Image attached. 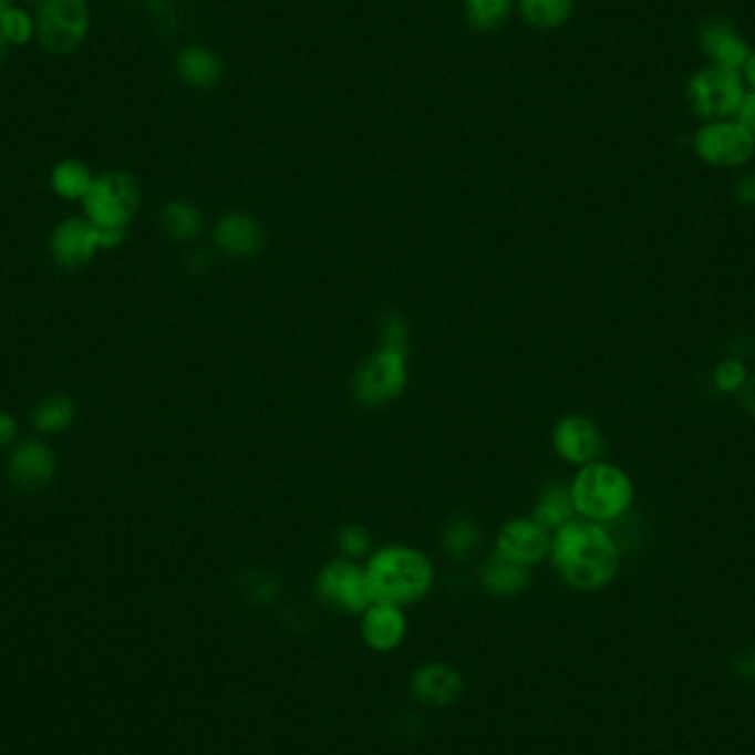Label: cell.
I'll return each mask as SVG.
<instances>
[{
  "instance_id": "83f0119b",
  "label": "cell",
  "mask_w": 755,
  "mask_h": 755,
  "mask_svg": "<svg viewBox=\"0 0 755 755\" xmlns=\"http://www.w3.org/2000/svg\"><path fill=\"white\" fill-rule=\"evenodd\" d=\"M337 541H339V550L343 552V557L352 559V561L365 557L372 550L370 532L363 526H356V524L341 528Z\"/></svg>"
},
{
  "instance_id": "d6986e66",
  "label": "cell",
  "mask_w": 755,
  "mask_h": 755,
  "mask_svg": "<svg viewBox=\"0 0 755 755\" xmlns=\"http://www.w3.org/2000/svg\"><path fill=\"white\" fill-rule=\"evenodd\" d=\"M177 69H179V75L188 84L199 86V89H210L221 77L219 58L210 49L197 46V44L182 49L177 58Z\"/></svg>"
},
{
  "instance_id": "e575fe53",
  "label": "cell",
  "mask_w": 755,
  "mask_h": 755,
  "mask_svg": "<svg viewBox=\"0 0 755 755\" xmlns=\"http://www.w3.org/2000/svg\"><path fill=\"white\" fill-rule=\"evenodd\" d=\"M741 402H743V408L755 420V377H747V382L743 384Z\"/></svg>"
},
{
  "instance_id": "8fae6325",
  "label": "cell",
  "mask_w": 755,
  "mask_h": 755,
  "mask_svg": "<svg viewBox=\"0 0 755 755\" xmlns=\"http://www.w3.org/2000/svg\"><path fill=\"white\" fill-rule=\"evenodd\" d=\"M550 552V532L532 517L510 519L501 526L495 544V555L517 566L530 568Z\"/></svg>"
},
{
  "instance_id": "836d02e7",
  "label": "cell",
  "mask_w": 755,
  "mask_h": 755,
  "mask_svg": "<svg viewBox=\"0 0 755 755\" xmlns=\"http://www.w3.org/2000/svg\"><path fill=\"white\" fill-rule=\"evenodd\" d=\"M734 672L747 681H755V650L747 652V654H741L734 661Z\"/></svg>"
},
{
  "instance_id": "2e32d148",
  "label": "cell",
  "mask_w": 755,
  "mask_h": 755,
  "mask_svg": "<svg viewBox=\"0 0 755 755\" xmlns=\"http://www.w3.org/2000/svg\"><path fill=\"white\" fill-rule=\"evenodd\" d=\"M363 639L376 652H391L400 645L406 632V619L400 606L374 601L363 612Z\"/></svg>"
},
{
  "instance_id": "3957f363",
  "label": "cell",
  "mask_w": 755,
  "mask_h": 755,
  "mask_svg": "<svg viewBox=\"0 0 755 755\" xmlns=\"http://www.w3.org/2000/svg\"><path fill=\"white\" fill-rule=\"evenodd\" d=\"M570 493L577 515L597 524L621 517L634 499L632 479L619 466L603 462H590L581 466V470L575 475Z\"/></svg>"
},
{
  "instance_id": "f35d334b",
  "label": "cell",
  "mask_w": 755,
  "mask_h": 755,
  "mask_svg": "<svg viewBox=\"0 0 755 755\" xmlns=\"http://www.w3.org/2000/svg\"><path fill=\"white\" fill-rule=\"evenodd\" d=\"M29 2H33V0H29ZM38 2H40V0H38Z\"/></svg>"
},
{
  "instance_id": "cb8c5ba5",
  "label": "cell",
  "mask_w": 755,
  "mask_h": 755,
  "mask_svg": "<svg viewBox=\"0 0 755 755\" xmlns=\"http://www.w3.org/2000/svg\"><path fill=\"white\" fill-rule=\"evenodd\" d=\"M479 544H482V532L473 519H453L446 526L444 537H442L444 550L457 561L470 559L475 550L479 548Z\"/></svg>"
},
{
  "instance_id": "5b68a950",
  "label": "cell",
  "mask_w": 755,
  "mask_h": 755,
  "mask_svg": "<svg viewBox=\"0 0 755 755\" xmlns=\"http://www.w3.org/2000/svg\"><path fill=\"white\" fill-rule=\"evenodd\" d=\"M139 201L142 195L135 177L122 170L93 179V186L82 199L86 219L111 230H124L139 210Z\"/></svg>"
},
{
  "instance_id": "ac0fdd59",
  "label": "cell",
  "mask_w": 755,
  "mask_h": 755,
  "mask_svg": "<svg viewBox=\"0 0 755 755\" xmlns=\"http://www.w3.org/2000/svg\"><path fill=\"white\" fill-rule=\"evenodd\" d=\"M575 515H577V508L572 501L570 486H563V484H550L541 493V497L532 510V519L539 526H544L548 532L559 530L570 519H575Z\"/></svg>"
},
{
  "instance_id": "f546056e",
  "label": "cell",
  "mask_w": 755,
  "mask_h": 755,
  "mask_svg": "<svg viewBox=\"0 0 755 755\" xmlns=\"http://www.w3.org/2000/svg\"><path fill=\"white\" fill-rule=\"evenodd\" d=\"M714 380L723 391H738L747 382V370L738 361H725L716 368Z\"/></svg>"
},
{
  "instance_id": "7c38bea8",
  "label": "cell",
  "mask_w": 755,
  "mask_h": 755,
  "mask_svg": "<svg viewBox=\"0 0 755 755\" xmlns=\"http://www.w3.org/2000/svg\"><path fill=\"white\" fill-rule=\"evenodd\" d=\"M699 44L703 53L710 58V64L730 69V71H743L749 53L754 51L749 42L738 33L732 20L718 15L710 18L701 31H699Z\"/></svg>"
},
{
  "instance_id": "4dcf8cb0",
  "label": "cell",
  "mask_w": 755,
  "mask_h": 755,
  "mask_svg": "<svg viewBox=\"0 0 755 755\" xmlns=\"http://www.w3.org/2000/svg\"><path fill=\"white\" fill-rule=\"evenodd\" d=\"M734 193H736V199H738L741 204H745V206H755V173L741 177V179L736 182Z\"/></svg>"
},
{
  "instance_id": "e0dca14e",
  "label": "cell",
  "mask_w": 755,
  "mask_h": 755,
  "mask_svg": "<svg viewBox=\"0 0 755 755\" xmlns=\"http://www.w3.org/2000/svg\"><path fill=\"white\" fill-rule=\"evenodd\" d=\"M411 690L415 699L433 705H451L464 690L457 670L444 663H431L420 668L411 679Z\"/></svg>"
},
{
  "instance_id": "7402d4cb",
  "label": "cell",
  "mask_w": 755,
  "mask_h": 755,
  "mask_svg": "<svg viewBox=\"0 0 755 755\" xmlns=\"http://www.w3.org/2000/svg\"><path fill=\"white\" fill-rule=\"evenodd\" d=\"M51 186L62 199H84L93 186V175L82 162L64 159L51 170Z\"/></svg>"
},
{
  "instance_id": "4fadbf2b",
  "label": "cell",
  "mask_w": 755,
  "mask_h": 755,
  "mask_svg": "<svg viewBox=\"0 0 755 755\" xmlns=\"http://www.w3.org/2000/svg\"><path fill=\"white\" fill-rule=\"evenodd\" d=\"M7 473L13 486L27 493L40 490L49 486L55 475V455L46 444L38 439H24L11 451Z\"/></svg>"
},
{
  "instance_id": "ffe728a7",
  "label": "cell",
  "mask_w": 755,
  "mask_h": 755,
  "mask_svg": "<svg viewBox=\"0 0 755 755\" xmlns=\"http://www.w3.org/2000/svg\"><path fill=\"white\" fill-rule=\"evenodd\" d=\"M530 581V572L524 566L506 561L501 557H493L482 570V583L490 594L497 597H513L526 590Z\"/></svg>"
},
{
  "instance_id": "52a82bcc",
  "label": "cell",
  "mask_w": 755,
  "mask_h": 755,
  "mask_svg": "<svg viewBox=\"0 0 755 755\" xmlns=\"http://www.w3.org/2000/svg\"><path fill=\"white\" fill-rule=\"evenodd\" d=\"M89 31V7L84 0H40L35 11V33L40 44L64 55L80 46Z\"/></svg>"
},
{
  "instance_id": "d6a6232c",
  "label": "cell",
  "mask_w": 755,
  "mask_h": 755,
  "mask_svg": "<svg viewBox=\"0 0 755 755\" xmlns=\"http://www.w3.org/2000/svg\"><path fill=\"white\" fill-rule=\"evenodd\" d=\"M736 120H741L755 137V93H752V91H747V97H745Z\"/></svg>"
},
{
  "instance_id": "d4e9b609",
  "label": "cell",
  "mask_w": 755,
  "mask_h": 755,
  "mask_svg": "<svg viewBox=\"0 0 755 755\" xmlns=\"http://www.w3.org/2000/svg\"><path fill=\"white\" fill-rule=\"evenodd\" d=\"M524 18L539 29H555L572 13V0H521Z\"/></svg>"
},
{
  "instance_id": "8992f818",
  "label": "cell",
  "mask_w": 755,
  "mask_h": 755,
  "mask_svg": "<svg viewBox=\"0 0 755 755\" xmlns=\"http://www.w3.org/2000/svg\"><path fill=\"white\" fill-rule=\"evenodd\" d=\"M124 241V230H111V228H100L91 224L89 219H64L62 224L55 226L51 232V257L53 261L64 268V270H80L91 259L100 248L108 250L115 248Z\"/></svg>"
},
{
  "instance_id": "603a6c76",
  "label": "cell",
  "mask_w": 755,
  "mask_h": 755,
  "mask_svg": "<svg viewBox=\"0 0 755 755\" xmlns=\"http://www.w3.org/2000/svg\"><path fill=\"white\" fill-rule=\"evenodd\" d=\"M164 230L177 241H193L201 230V217L188 201H170L162 210Z\"/></svg>"
},
{
  "instance_id": "f1b7e54d",
  "label": "cell",
  "mask_w": 755,
  "mask_h": 755,
  "mask_svg": "<svg viewBox=\"0 0 755 755\" xmlns=\"http://www.w3.org/2000/svg\"><path fill=\"white\" fill-rule=\"evenodd\" d=\"M384 352H393L400 356H406L408 352V330L404 325V321L395 314L389 317L384 330H382V348Z\"/></svg>"
},
{
  "instance_id": "30bf717a",
  "label": "cell",
  "mask_w": 755,
  "mask_h": 755,
  "mask_svg": "<svg viewBox=\"0 0 755 755\" xmlns=\"http://www.w3.org/2000/svg\"><path fill=\"white\" fill-rule=\"evenodd\" d=\"M406 356L380 350L356 372L352 391L365 406H384L397 400L406 386Z\"/></svg>"
},
{
  "instance_id": "7a4b0ae2",
  "label": "cell",
  "mask_w": 755,
  "mask_h": 755,
  "mask_svg": "<svg viewBox=\"0 0 755 755\" xmlns=\"http://www.w3.org/2000/svg\"><path fill=\"white\" fill-rule=\"evenodd\" d=\"M374 601L406 606L420 601L433 583V566L424 552L411 546H384L368 563Z\"/></svg>"
},
{
  "instance_id": "5bb4252c",
  "label": "cell",
  "mask_w": 755,
  "mask_h": 755,
  "mask_svg": "<svg viewBox=\"0 0 755 755\" xmlns=\"http://www.w3.org/2000/svg\"><path fill=\"white\" fill-rule=\"evenodd\" d=\"M552 446L566 462L586 466L599 455L601 435L592 420L583 415H568L555 426Z\"/></svg>"
},
{
  "instance_id": "277c9868",
  "label": "cell",
  "mask_w": 755,
  "mask_h": 755,
  "mask_svg": "<svg viewBox=\"0 0 755 755\" xmlns=\"http://www.w3.org/2000/svg\"><path fill=\"white\" fill-rule=\"evenodd\" d=\"M747 97L745 80L738 71L705 64L685 84V100L692 113L705 122L732 120Z\"/></svg>"
},
{
  "instance_id": "1f68e13d",
  "label": "cell",
  "mask_w": 755,
  "mask_h": 755,
  "mask_svg": "<svg viewBox=\"0 0 755 755\" xmlns=\"http://www.w3.org/2000/svg\"><path fill=\"white\" fill-rule=\"evenodd\" d=\"M15 431H18L15 420L0 408V446H9L15 439Z\"/></svg>"
},
{
  "instance_id": "9a60e30c",
  "label": "cell",
  "mask_w": 755,
  "mask_h": 755,
  "mask_svg": "<svg viewBox=\"0 0 755 755\" xmlns=\"http://www.w3.org/2000/svg\"><path fill=\"white\" fill-rule=\"evenodd\" d=\"M215 241L226 255L246 259L257 257L261 252L266 244V232L257 219L241 213H232L217 224Z\"/></svg>"
},
{
  "instance_id": "4316f807",
  "label": "cell",
  "mask_w": 755,
  "mask_h": 755,
  "mask_svg": "<svg viewBox=\"0 0 755 755\" xmlns=\"http://www.w3.org/2000/svg\"><path fill=\"white\" fill-rule=\"evenodd\" d=\"M0 33L7 42L13 44H22L31 38L33 33V20L27 11L18 9V7H9L2 15H0Z\"/></svg>"
},
{
  "instance_id": "9c48e42d",
  "label": "cell",
  "mask_w": 755,
  "mask_h": 755,
  "mask_svg": "<svg viewBox=\"0 0 755 755\" xmlns=\"http://www.w3.org/2000/svg\"><path fill=\"white\" fill-rule=\"evenodd\" d=\"M317 592L323 603L350 614H363L374 603L368 570L345 557L330 561L319 572Z\"/></svg>"
},
{
  "instance_id": "44dd1931",
  "label": "cell",
  "mask_w": 755,
  "mask_h": 755,
  "mask_svg": "<svg viewBox=\"0 0 755 755\" xmlns=\"http://www.w3.org/2000/svg\"><path fill=\"white\" fill-rule=\"evenodd\" d=\"M73 420H75V402L62 393L42 397L31 411V422L42 433H62L64 428L73 424Z\"/></svg>"
},
{
  "instance_id": "74e56055",
  "label": "cell",
  "mask_w": 755,
  "mask_h": 755,
  "mask_svg": "<svg viewBox=\"0 0 755 755\" xmlns=\"http://www.w3.org/2000/svg\"><path fill=\"white\" fill-rule=\"evenodd\" d=\"M4 44H7V40H4L2 33H0V55H2V51H4Z\"/></svg>"
},
{
  "instance_id": "6da1fadb",
  "label": "cell",
  "mask_w": 755,
  "mask_h": 755,
  "mask_svg": "<svg viewBox=\"0 0 755 755\" xmlns=\"http://www.w3.org/2000/svg\"><path fill=\"white\" fill-rule=\"evenodd\" d=\"M550 559L559 577L575 590L592 592L608 586L621 566L617 541L590 519L575 517L550 537Z\"/></svg>"
},
{
  "instance_id": "d590c367",
  "label": "cell",
  "mask_w": 755,
  "mask_h": 755,
  "mask_svg": "<svg viewBox=\"0 0 755 755\" xmlns=\"http://www.w3.org/2000/svg\"><path fill=\"white\" fill-rule=\"evenodd\" d=\"M741 75H743V80H745L747 91L755 93V49L749 53V58H747V62H745Z\"/></svg>"
},
{
  "instance_id": "8d00e7d4",
  "label": "cell",
  "mask_w": 755,
  "mask_h": 755,
  "mask_svg": "<svg viewBox=\"0 0 755 755\" xmlns=\"http://www.w3.org/2000/svg\"><path fill=\"white\" fill-rule=\"evenodd\" d=\"M11 2H13V0H0V15H2V13H4L9 7H13Z\"/></svg>"
},
{
  "instance_id": "ba28073f",
  "label": "cell",
  "mask_w": 755,
  "mask_h": 755,
  "mask_svg": "<svg viewBox=\"0 0 755 755\" xmlns=\"http://www.w3.org/2000/svg\"><path fill=\"white\" fill-rule=\"evenodd\" d=\"M692 144L699 159L716 168H738L755 157V137L736 117L705 122Z\"/></svg>"
},
{
  "instance_id": "484cf974",
  "label": "cell",
  "mask_w": 755,
  "mask_h": 755,
  "mask_svg": "<svg viewBox=\"0 0 755 755\" xmlns=\"http://www.w3.org/2000/svg\"><path fill=\"white\" fill-rule=\"evenodd\" d=\"M508 4L510 0H466V13L477 29H493L506 18Z\"/></svg>"
}]
</instances>
